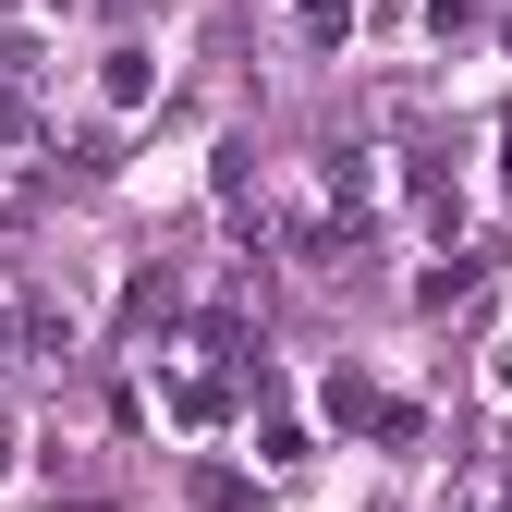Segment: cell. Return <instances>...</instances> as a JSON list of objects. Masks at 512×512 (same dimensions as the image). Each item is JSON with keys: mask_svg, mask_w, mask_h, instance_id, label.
I'll use <instances>...</instances> for the list:
<instances>
[{"mask_svg": "<svg viewBox=\"0 0 512 512\" xmlns=\"http://www.w3.org/2000/svg\"><path fill=\"white\" fill-rule=\"evenodd\" d=\"M0 464H13V415H0Z\"/></svg>", "mask_w": 512, "mask_h": 512, "instance_id": "30bf717a", "label": "cell"}, {"mask_svg": "<svg viewBox=\"0 0 512 512\" xmlns=\"http://www.w3.org/2000/svg\"><path fill=\"white\" fill-rule=\"evenodd\" d=\"M476 25H488V0H427V37H439V49L476 37Z\"/></svg>", "mask_w": 512, "mask_h": 512, "instance_id": "52a82bcc", "label": "cell"}, {"mask_svg": "<svg viewBox=\"0 0 512 512\" xmlns=\"http://www.w3.org/2000/svg\"><path fill=\"white\" fill-rule=\"evenodd\" d=\"M183 500H196V512H244L256 476H244V464H196V476H183Z\"/></svg>", "mask_w": 512, "mask_h": 512, "instance_id": "277c9868", "label": "cell"}, {"mask_svg": "<svg viewBox=\"0 0 512 512\" xmlns=\"http://www.w3.org/2000/svg\"><path fill=\"white\" fill-rule=\"evenodd\" d=\"M171 305H183V281H171L159 256H147V269L122 281V330H171Z\"/></svg>", "mask_w": 512, "mask_h": 512, "instance_id": "7a4b0ae2", "label": "cell"}, {"mask_svg": "<svg viewBox=\"0 0 512 512\" xmlns=\"http://www.w3.org/2000/svg\"><path fill=\"white\" fill-rule=\"evenodd\" d=\"M464 293H476V256H452V269H427V281H415L427 317H439V305H464Z\"/></svg>", "mask_w": 512, "mask_h": 512, "instance_id": "8992f818", "label": "cell"}, {"mask_svg": "<svg viewBox=\"0 0 512 512\" xmlns=\"http://www.w3.org/2000/svg\"><path fill=\"white\" fill-rule=\"evenodd\" d=\"M500 49H512V13H500Z\"/></svg>", "mask_w": 512, "mask_h": 512, "instance_id": "7c38bea8", "label": "cell"}, {"mask_svg": "<svg viewBox=\"0 0 512 512\" xmlns=\"http://www.w3.org/2000/svg\"><path fill=\"white\" fill-rule=\"evenodd\" d=\"M500 183H512V135H500Z\"/></svg>", "mask_w": 512, "mask_h": 512, "instance_id": "8fae6325", "label": "cell"}, {"mask_svg": "<svg viewBox=\"0 0 512 512\" xmlns=\"http://www.w3.org/2000/svg\"><path fill=\"white\" fill-rule=\"evenodd\" d=\"M98 98H110V110H147V98H159V61H147V49H110V61H98Z\"/></svg>", "mask_w": 512, "mask_h": 512, "instance_id": "3957f363", "label": "cell"}, {"mask_svg": "<svg viewBox=\"0 0 512 512\" xmlns=\"http://www.w3.org/2000/svg\"><path fill=\"white\" fill-rule=\"evenodd\" d=\"M293 13H305V37H317V49H342V37H354V0H293Z\"/></svg>", "mask_w": 512, "mask_h": 512, "instance_id": "ba28073f", "label": "cell"}, {"mask_svg": "<svg viewBox=\"0 0 512 512\" xmlns=\"http://www.w3.org/2000/svg\"><path fill=\"white\" fill-rule=\"evenodd\" d=\"M13 354H25V342H13V305H0V366H13Z\"/></svg>", "mask_w": 512, "mask_h": 512, "instance_id": "9c48e42d", "label": "cell"}, {"mask_svg": "<svg viewBox=\"0 0 512 512\" xmlns=\"http://www.w3.org/2000/svg\"><path fill=\"white\" fill-rule=\"evenodd\" d=\"M171 415H183V427H220V415H232V378H171Z\"/></svg>", "mask_w": 512, "mask_h": 512, "instance_id": "5b68a950", "label": "cell"}, {"mask_svg": "<svg viewBox=\"0 0 512 512\" xmlns=\"http://www.w3.org/2000/svg\"><path fill=\"white\" fill-rule=\"evenodd\" d=\"M49 13H74V0H49Z\"/></svg>", "mask_w": 512, "mask_h": 512, "instance_id": "4fadbf2b", "label": "cell"}, {"mask_svg": "<svg viewBox=\"0 0 512 512\" xmlns=\"http://www.w3.org/2000/svg\"><path fill=\"white\" fill-rule=\"evenodd\" d=\"M317 415H330V427H366V439H378V415H391V391H378L366 366H330V391H317Z\"/></svg>", "mask_w": 512, "mask_h": 512, "instance_id": "6da1fadb", "label": "cell"}]
</instances>
